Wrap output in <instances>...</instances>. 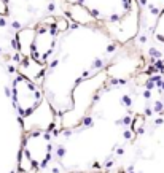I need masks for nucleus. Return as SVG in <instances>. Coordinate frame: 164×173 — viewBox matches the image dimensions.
Masks as SVG:
<instances>
[{
    "mask_svg": "<svg viewBox=\"0 0 164 173\" xmlns=\"http://www.w3.org/2000/svg\"><path fill=\"white\" fill-rule=\"evenodd\" d=\"M42 102H43L42 89L32 80L26 78L24 75H19L13 83V103H15L18 113L22 118L30 116L42 105Z\"/></svg>",
    "mask_w": 164,
    "mask_h": 173,
    "instance_id": "1",
    "label": "nucleus"
},
{
    "mask_svg": "<svg viewBox=\"0 0 164 173\" xmlns=\"http://www.w3.org/2000/svg\"><path fill=\"white\" fill-rule=\"evenodd\" d=\"M56 35H58V30H56L54 24L42 22L35 29V37H33L30 48V57L35 62L42 64V65L48 62L56 46Z\"/></svg>",
    "mask_w": 164,
    "mask_h": 173,
    "instance_id": "2",
    "label": "nucleus"
},
{
    "mask_svg": "<svg viewBox=\"0 0 164 173\" xmlns=\"http://www.w3.org/2000/svg\"><path fill=\"white\" fill-rule=\"evenodd\" d=\"M22 151L35 165H42L49 156V135L42 130L30 132L24 140Z\"/></svg>",
    "mask_w": 164,
    "mask_h": 173,
    "instance_id": "3",
    "label": "nucleus"
},
{
    "mask_svg": "<svg viewBox=\"0 0 164 173\" xmlns=\"http://www.w3.org/2000/svg\"><path fill=\"white\" fill-rule=\"evenodd\" d=\"M69 14L73 19V22L80 26H92L96 22L94 14L81 3H72L69 6Z\"/></svg>",
    "mask_w": 164,
    "mask_h": 173,
    "instance_id": "4",
    "label": "nucleus"
},
{
    "mask_svg": "<svg viewBox=\"0 0 164 173\" xmlns=\"http://www.w3.org/2000/svg\"><path fill=\"white\" fill-rule=\"evenodd\" d=\"M33 37H35V29H30V27H26V29H22L19 32L18 46H19V51L22 53V56L30 57V48H32Z\"/></svg>",
    "mask_w": 164,
    "mask_h": 173,
    "instance_id": "5",
    "label": "nucleus"
},
{
    "mask_svg": "<svg viewBox=\"0 0 164 173\" xmlns=\"http://www.w3.org/2000/svg\"><path fill=\"white\" fill-rule=\"evenodd\" d=\"M155 37H156L158 41H164V11H163V14L159 16L158 22H156V26H155Z\"/></svg>",
    "mask_w": 164,
    "mask_h": 173,
    "instance_id": "6",
    "label": "nucleus"
},
{
    "mask_svg": "<svg viewBox=\"0 0 164 173\" xmlns=\"http://www.w3.org/2000/svg\"><path fill=\"white\" fill-rule=\"evenodd\" d=\"M67 2H70V3H78V0H67Z\"/></svg>",
    "mask_w": 164,
    "mask_h": 173,
    "instance_id": "7",
    "label": "nucleus"
}]
</instances>
